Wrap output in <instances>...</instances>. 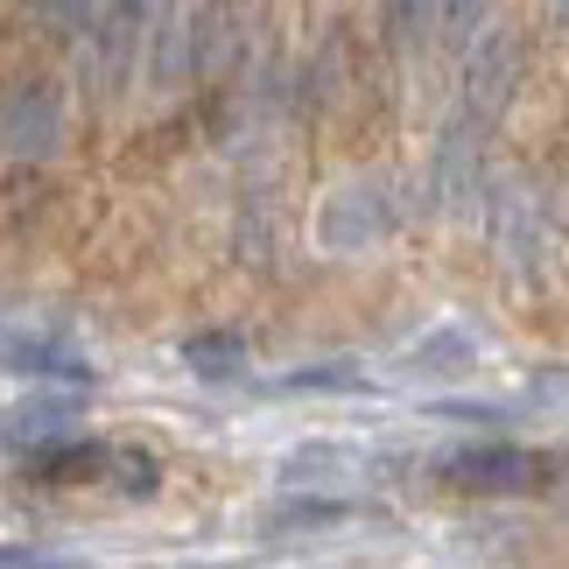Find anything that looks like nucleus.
I'll return each mask as SVG.
<instances>
[{"label": "nucleus", "mask_w": 569, "mask_h": 569, "mask_svg": "<svg viewBox=\"0 0 569 569\" xmlns=\"http://www.w3.org/2000/svg\"><path fill=\"white\" fill-rule=\"evenodd\" d=\"M63 127H71V106H63V84L57 78H14V84H0V162H14V169L57 162Z\"/></svg>", "instance_id": "f257e3e1"}, {"label": "nucleus", "mask_w": 569, "mask_h": 569, "mask_svg": "<svg viewBox=\"0 0 569 569\" xmlns=\"http://www.w3.org/2000/svg\"><path fill=\"white\" fill-rule=\"evenodd\" d=\"M162 8H169V0H106V8H99L92 36H84V71H92L99 99L127 92V78H134V63H141V42L156 36Z\"/></svg>", "instance_id": "f03ea898"}, {"label": "nucleus", "mask_w": 569, "mask_h": 569, "mask_svg": "<svg viewBox=\"0 0 569 569\" xmlns=\"http://www.w3.org/2000/svg\"><path fill=\"white\" fill-rule=\"evenodd\" d=\"M0 373L14 380H71V387H92V352L63 331V323H42V317H0Z\"/></svg>", "instance_id": "7ed1b4c3"}, {"label": "nucleus", "mask_w": 569, "mask_h": 569, "mask_svg": "<svg viewBox=\"0 0 569 569\" xmlns=\"http://www.w3.org/2000/svg\"><path fill=\"white\" fill-rule=\"evenodd\" d=\"M387 232H393V197H387L380 177L345 183L338 197H323V211H317V247L323 253H366V247H380Z\"/></svg>", "instance_id": "20e7f679"}, {"label": "nucleus", "mask_w": 569, "mask_h": 569, "mask_svg": "<svg viewBox=\"0 0 569 569\" xmlns=\"http://www.w3.org/2000/svg\"><path fill=\"white\" fill-rule=\"evenodd\" d=\"M450 486H478V492H513V486H541L549 478V457L520 450V443H465L443 457Z\"/></svg>", "instance_id": "39448f33"}, {"label": "nucleus", "mask_w": 569, "mask_h": 569, "mask_svg": "<svg viewBox=\"0 0 569 569\" xmlns=\"http://www.w3.org/2000/svg\"><path fill=\"white\" fill-rule=\"evenodd\" d=\"M197 42H204V14H197V0H169L156 36H148V78L162 84V92H177V84L197 71Z\"/></svg>", "instance_id": "423d86ee"}, {"label": "nucleus", "mask_w": 569, "mask_h": 569, "mask_svg": "<svg viewBox=\"0 0 569 569\" xmlns=\"http://www.w3.org/2000/svg\"><path fill=\"white\" fill-rule=\"evenodd\" d=\"M274 247H281L274 197L268 190H239V204H232V260L239 268H274Z\"/></svg>", "instance_id": "0eeeda50"}, {"label": "nucleus", "mask_w": 569, "mask_h": 569, "mask_svg": "<svg viewBox=\"0 0 569 569\" xmlns=\"http://www.w3.org/2000/svg\"><path fill=\"white\" fill-rule=\"evenodd\" d=\"M106 450L113 443H36L29 450V478H42V486H84V478H106Z\"/></svg>", "instance_id": "6e6552de"}, {"label": "nucleus", "mask_w": 569, "mask_h": 569, "mask_svg": "<svg viewBox=\"0 0 569 569\" xmlns=\"http://www.w3.org/2000/svg\"><path fill=\"white\" fill-rule=\"evenodd\" d=\"M183 366L204 380H232L239 366H247V338L239 331H190L183 338Z\"/></svg>", "instance_id": "1a4fd4ad"}, {"label": "nucleus", "mask_w": 569, "mask_h": 569, "mask_svg": "<svg viewBox=\"0 0 569 569\" xmlns=\"http://www.w3.org/2000/svg\"><path fill=\"white\" fill-rule=\"evenodd\" d=\"M106 478H113L120 492L148 499L162 486V465H156V450H141V443H113V450H106Z\"/></svg>", "instance_id": "9d476101"}, {"label": "nucleus", "mask_w": 569, "mask_h": 569, "mask_svg": "<svg viewBox=\"0 0 569 569\" xmlns=\"http://www.w3.org/2000/svg\"><path fill=\"white\" fill-rule=\"evenodd\" d=\"M338 520H352V507H338V499H317V492H310V499H281V507L268 513V528H274V535H302V528L317 535V528H338Z\"/></svg>", "instance_id": "9b49d317"}, {"label": "nucleus", "mask_w": 569, "mask_h": 569, "mask_svg": "<svg viewBox=\"0 0 569 569\" xmlns=\"http://www.w3.org/2000/svg\"><path fill=\"white\" fill-rule=\"evenodd\" d=\"M99 8H106V0H29V14L57 42H84V36H92V21H99Z\"/></svg>", "instance_id": "f8f14e48"}, {"label": "nucleus", "mask_w": 569, "mask_h": 569, "mask_svg": "<svg viewBox=\"0 0 569 569\" xmlns=\"http://www.w3.org/2000/svg\"><path fill=\"white\" fill-rule=\"evenodd\" d=\"M281 387H289V393H359L366 373H345V366H310V373H289Z\"/></svg>", "instance_id": "ddd939ff"}, {"label": "nucleus", "mask_w": 569, "mask_h": 569, "mask_svg": "<svg viewBox=\"0 0 569 569\" xmlns=\"http://www.w3.org/2000/svg\"><path fill=\"white\" fill-rule=\"evenodd\" d=\"M21 562L36 569V562H57V556H50V549H29V541H14V549H0V569H21Z\"/></svg>", "instance_id": "4468645a"}, {"label": "nucleus", "mask_w": 569, "mask_h": 569, "mask_svg": "<svg viewBox=\"0 0 569 569\" xmlns=\"http://www.w3.org/2000/svg\"><path fill=\"white\" fill-rule=\"evenodd\" d=\"M415 8H422V0H387V21H393V36H415Z\"/></svg>", "instance_id": "2eb2a0df"}]
</instances>
